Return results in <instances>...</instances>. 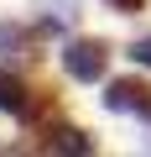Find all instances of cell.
Masks as SVG:
<instances>
[{"mask_svg":"<svg viewBox=\"0 0 151 157\" xmlns=\"http://www.w3.org/2000/svg\"><path fill=\"white\" fill-rule=\"evenodd\" d=\"M104 63H110V47L104 42H68L63 47V68L68 78H78V84H94V78H104Z\"/></svg>","mask_w":151,"mask_h":157,"instance_id":"1","label":"cell"},{"mask_svg":"<svg viewBox=\"0 0 151 157\" xmlns=\"http://www.w3.org/2000/svg\"><path fill=\"white\" fill-rule=\"evenodd\" d=\"M104 105H110L115 115H125V110H135L141 121H151V89L141 84V78H115V84L104 89Z\"/></svg>","mask_w":151,"mask_h":157,"instance_id":"2","label":"cell"},{"mask_svg":"<svg viewBox=\"0 0 151 157\" xmlns=\"http://www.w3.org/2000/svg\"><path fill=\"white\" fill-rule=\"evenodd\" d=\"M47 147H52V152H94V141H89L84 131H73V126L47 131Z\"/></svg>","mask_w":151,"mask_h":157,"instance_id":"3","label":"cell"},{"mask_svg":"<svg viewBox=\"0 0 151 157\" xmlns=\"http://www.w3.org/2000/svg\"><path fill=\"white\" fill-rule=\"evenodd\" d=\"M0 110H21V84L11 73H0Z\"/></svg>","mask_w":151,"mask_h":157,"instance_id":"4","label":"cell"},{"mask_svg":"<svg viewBox=\"0 0 151 157\" xmlns=\"http://www.w3.org/2000/svg\"><path fill=\"white\" fill-rule=\"evenodd\" d=\"M130 58H135V63H146V68H151V37H141V42H135V47H130Z\"/></svg>","mask_w":151,"mask_h":157,"instance_id":"5","label":"cell"},{"mask_svg":"<svg viewBox=\"0 0 151 157\" xmlns=\"http://www.w3.org/2000/svg\"><path fill=\"white\" fill-rule=\"evenodd\" d=\"M115 6H120V11H141L146 0H115Z\"/></svg>","mask_w":151,"mask_h":157,"instance_id":"6","label":"cell"}]
</instances>
